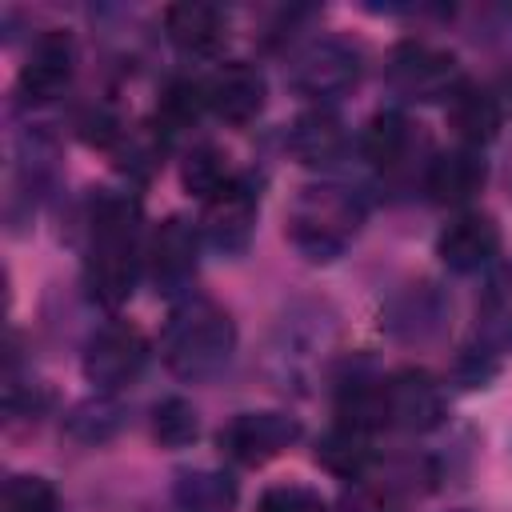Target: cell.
<instances>
[{
    "label": "cell",
    "instance_id": "cell-1",
    "mask_svg": "<svg viewBox=\"0 0 512 512\" xmlns=\"http://www.w3.org/2000/svg\"><path fill=\"white\" fill-rule=\"evenodd\" d=\"M140 264H144L140 204L128 192L100 188L92 196V212H88V256H84L88 292L108 308L124 304L136 288Z\"/></svg>",
    "mask_w": 512,
    "mask_h": 512
},
{
    "label": "cell",
    "instance_id": "cell-2",
    "mask_svg": "<svg viewBox=\"0 0 512 512\" xmlns=\"http://www.w3.org/2000/svg\"><path fill=\"white\" fill-rule=\"evenodd\" d=\"M164 364L180 380H208L216 376L232 352H236V324L232 316L208 300V296H188L172 308L168 328H164Z\"/></svg>",
    "mask_w": 512,
    "mask_h": 512
},
{
    "label": "cell",
    "instance_id": "cell-3",
    "mask_svg": "<svg viewBox=\"0 0 512 512\" xmlns=\"http://www.w3.org/2000/svg\"><path fill=\"white\" fill-rule=\"evenodd\" d=\"M364 224V204L340 184H308L284 216V236L304 260H336Z\"/></svg>",
    "mask_w": 512,
    "mask_h": 512
},
{
    "label": "cell",
    "instance_id": "cell-4",
    "mask_svg": "<svg viewBox=\"0 0 512 512\" xmlns=\"http://www.w3.org/2000/svg\"><path fill=\"white\" fill-rule=\"evenodd\" d=\"M360 80V48L344 36H312L288 60V84L308 100H336Z\"/></svg>",
    "mask_w": 512,
    "mask_h": 512
},
{
    "label": "cell",
    "instance_id": "cell-5",
    "mask_svg": "<svg viewBox=\"0 0 512 512\" xmlns=\"http://www.w3.org/2000/svg\"><path fill=\"white\" fill-rule=\"evenodd\" d=\"M384 76H388V88L404 100H448L464 84L456 56L424 40L396 44L384 64Z\"/></svg>",
    "mask_w": 512,
    "mask_h": 512
},
{
    "label": "cell",
    "instance_id": "cell-6",
    "mask_svg": "<svg viewBox=\"0 0 512 512\" xmlns=\"http://www.w3.org/2000/svg\"><path fill=\"white\" fill-rule=\"evenodd\" d=\"M296 440H300V420L288 412H240L216 436L220 452L244 468H260V464L276 460Z\"/></svg>",
    "mask_w": 512,
    "mask_h": 512
},
{
    "label": "cell",
    "instance_id": "cell-7",
    "mask_svg": "<svg viewBox=\"0 0 512 512\" xmlns=\"http://www.w3.org/2000/svg\"><path fill=\"white\" fill-rule=\"evenodd\" d=\"M144 360H148V344H144L140 328H132L124 320H112V324H104V328H96L88 336L80 368H84V380L92 388L112 392V388L136 380Z\"/></svg>",
    "mask_w": 512,
    "mask_h": 512
},
{
    "label": "cell",
    "instance_id": "cell-8",
    "mask_svg": "<svg viewBox=\"0 0 512 512\" xmlns=\"http://www.w3.org/2000/svg\"><path fill=\"white\" fill-rule=\"evenodd\" d=\"M444 416V392L424 368H404L384 380V424L404 432H428Z\"/></svg>",
    "mask_w": 512,
    "mask_h": 512
},
{
    "label": "cell",
    "instance_id": "cell-9",
    "mask_svg": "<svg viewBox=\"0 0 512 512\" xmlns=\"http://www.w3.org/2000/svg\"><path fill=\"white\" fill-rule=\"evenodd\" d=\"M196 252H200V228L188 224L184 216H168L156 224L144 248V268L160 292H176L192 280L196 272Z\"/></svg>",
    "mask_w": 512,
    "mask_h": 512
},
{
    "label": "cell",
    "instance_id": "cell-10",
    "mask_svg": "<svg viewBox=\"0 0 512 512\" xmlns=\"http://www.w3.org/2000/svg\"><path fill=\"white\" fill-rule=\"evenodd\" d=\"M252 228H256V188L244 176H236V184L228 192H220L216 200L204 204L200 236L208 248H216L224 256H240L252 240Z\"/></svg>",
    "mask_w": 512,
    "mask_h": 512
},
{
    "label": "cell",
    "instance_id": "cell-11",
    "mask_svg": "<svg viewBox=\"0 0 512 512\" xmlns=\"http://www.w3.org/2000/svg\"><path fill=\"white\" fill-rule=\"evenodd\" d=\"M72 72H76V48L68 32H44L20 68L16 88L28 104H48L72 84Z\"/></svg>",
    "mask_w": 512,
    "mask_h": 512
},
{
    "label": "cell",
    "instance_id": "cell-12",
    "mask_svg": "<svg viewBox=\"0 0 512 512\" xmlns=\"http://www.w3.org/2000/svg\"><path fill=\"white\" fill-rule=\"evenodd\" d=\"M264 96H268L264 72L248 60H228L204 80L208 112H216L224 124H248L264 108Z\"/></svg>",
    "mask_w": 512,
    "mask_h": 512
},
{
    "label": "cell",
    "instance_id": "cell-13",
    "mask_svg": "<svg viewBox=\"0 0 512 512\" xmlns=\"http://www.w3.org/2000/svg\"><path fill=\"white\" fill-rule=\"evenodd\" d=\"M500 252V228L484 212H460L452 216L436 236V256L452 272H480Z\"/></svg>",
    "mask_w": 512,
    "mask_h": 512
},
{
    "label": "cell",
    "instance_id": "cell-14",
    "mask_svg": "<svg viewBox=\"0 0 512 512\" xmlns=\"http://www.w3.org/2000/svg\"><path fill=\"white\" fill-rule=\"evenodd\" d=\"M164 32L184 56H216L228 40V20L212 4H172L164 12Z\"/></svg>",
    "mask_w": 512,
    "mask_h": 512
},
{
    "label": "cell",
    "instance_id": "cell-15",
    "mask_svg": "<svg viewBox=\"0 0 512 512\" xmlns=\"http://www.w3.org/2000/svg\"><path fill=\"white\" fill-rule=\"evenodd\" d=\"M424 188L436 204H468L484 188V160L476 156V148H464V144L448 148L432 156L424 172Z\"/></svg>",
    "mask_w": 512,
    "mask_h": 512
},
{
    "label": "cell",
    "instance_id": "cell-16",
    "mask_svg": "<svg viewBox=\"0 0 512 512\" xmlns=\"http://www.w3.org/2000/svg\"><path fill=\"white\" fill-rule=\"evenodd\" d=\"M284 144L300 164H312V168L316 164H332L344 152V124L328 108H308V112H300L292 120Z\"/></svg>",
    "mask_w": 512,
    "mask_h": 512
},
{
    "label": "cell",
    "instance_id": "cell-17",
    "mask_svg": "<svg viewBox=\"0 0 512 512\" xmlns=\"http://www.w3.org/2000/svg\"><path fill=\"white\" fill-rule=\"evenodd\" d=\"M448 124L452 132L464 140V148L472 144H488L500 128V104H496V92L480 88V84H460L452 96H448Z\"/></svg>",
    "mask_w": 512,
    "mask_h": 512
},
{
    "label": "cell",
    "instance_id": "cell-18",
    "mask_svg": "<svg viewBox=\"0 0 512 512\" xmlns=\"http://www.w3.org/2000/svg\"><path fill=\"white\" fill-rule=\"evenodd\" d=\"M172 500H176V512H232L240 500V488L220 468H192L176 476Z\"/></svg>",
    "mask_w": 512,
    "mask_h": 512
},
{
    "label": "cell",
    "instance_id": "cell-19",
    "mask_svg": "<svg viewBox=\"0 0 512 512\" xmlns=\"http://www.w3.org/2000/svg\"><path fill=\"white\" fill-rule=\"evenodd\" d=\"M316 464H324L332 476L344 480H360L372 464V448H368V432L336 424L316 440Z\"/></svg>",
    "mask_w": 512,
    "mask_h": 512
},
{
    "label": "cell",
    "instance_id": "cell-20",
    "mask_svg": "<svg viewBox=\"0 0 512 512\" xmlns=\"http://www.w3.org/2000/svg\"><path fill=\"white\" fill-rule=\"evenodd\" d=\"M408 140H412V128H408L404 112L384 108V112H376V116L368 120V128H364V136H360V148H364V156H368L372 164L392 168V164H400V156L408 152Z\"/></svg>",
    "mask_w": 512,
    "mask_h": 512
},
{
    "label": "cell",
    "instance_id": "cell-21",
    "mask_svg": "<svg viewBox=\"0 0 512 512\" xmlns=\"http://www.w3.org/2000/svg\"><path fill=\"white\" fill-rule=\"evenodd\" d=\"M180 184H184L200 204H208V200H216L220 192H228V188L236 184V176H232V168L224 164V156H220L216 148L200 144V148H192V152L184 156V164H180Z\"/></svg>",
    "mask_w": 512,
    "mask_h": 512
},
{
    "label": "cell",
    "instance_id": "cell-22",
    "mask_svg": "<svg viewBox=\"0 0 512 512\" xmlns=\"http://www.w3.org/2000/svg\"><path fill=\"white\" fill-rule=\"evenodd\" d=\"M204 108H208V100H204V80H172V84L164 88V96H160L156 124L164 128V136H176V132L192 128Z\"/></svg>",
    "mask_w": 512,
    "mask_h": 512
},
{
    "label": "cell",
    "instance_id": "cell-23",
    "mask_svg": "<svg viewBox=\"0 0 512 512\" xmlns=\"http://www.w3.org/2000/svg\"><path fill=\"white\" fill-rule=\"evenodd\" d=\"M196 432H200V420H196V408L184 396L156 400V408H152V436L164 448H184V444L196 440Z\"/></svg>",
    "mask_w": 512,
    "mask_h": 512
},
{
    "label": "cell",
    "instance_id": "cell-24",
    "mask_svg": "<svg viewBox=\"0 0 512 512\" xmlns=\"http://www.w3.org/2000/svg\"><path fill=\"white\" fill-rule=\"evenodd\" d=\"M56 488L44 476H12L4 484V512H56Z\"/></svg>",
    "mask_w": 512,
    "mask_h": 512
},
{
    "label": "cell",
    "instance_id": "cell-25",
    "mask_svg": "<svg viewBox=\"0 0 512 512\" xmlns=\"http://www.w3.org/2000/svg\"><path fill=\"white\" fill-rule=\"evenodd\" d=\"M256 512H328V504L308 484H272L260 492Z\"/></svg>",
    "mask_w": 512,
    "mask_h": 512
},
{
    "label": "cell",
    "instance_id": "cell-26",
    "mask_svg": "<svg viewBox=\"0 0 512 512\" xmlns=\"http://www.w3.org/2000/svg\"><path fill=\"white\" fill-rule=\"evenodd\" d=\"M116 408L108 404V400H88V404H80L72 416H68V428H72V436H80V440H104V436H112L116 432Z\"/></svg>",
    "mask_w": 512,
    "mask_h": 512
},
{
    "label": "cell",
    "instance_id": "cell-27",
    "mask_svg": "<svg viewBox=\"0 0 512 512\" xmlns=\"http://www.w3.org/2000/svg\"><path fill=\"white\" fill-rule=\"evenodd\" d=\"M80 136H84L88 144H96V148H112V144L124 136V128H120V120H116L112 112L96 108V112H84V116H80Z\"/></svg>",
    "mask_w": 512,
    "mask_h": 512
},
{
    "label": "cell",
    "instance_id": "cell-28",
    "mask_svg": "<svg viewBox=\"0 0 512 512\" xmlns=\"http://www.w3.org/2000/svg\"><path fill=\"white\" fill-rule=\"evenodd\" d=\"M496 104H500V108H512V76H504V84H500V96H496Z\"/></svg>",
    "mask_w": 512,
    "mask_h": 512
},
{
    "label": "cell",
    "instance_id": "cell-29",
    "mask_svg": "<svg viewBox=\"0 0 512 512\" xmlns=\"http://www.w3.org/2000/svg\"><path fill=\"white\" fill-rule=\"evenodd\" d=\"M508 180H512V164H508Z\"/></svg>",
    "mask_w": 512,
    "mask_h": 512
},
{
    "label": "cell",
    "instance_id": "cell-30",
    "mask_svg": "<svg viewBox=\"0 0 512 512\" xmlns=\"http://www.w3.org/2000/svg\"><path fill=\"white\" fill-rule=\"evenodd\" d=\"M460 512H464V508H460Z\"/></svg>",
    "mask_w": 512,
    "mask_h": 512
}]
</instances>
